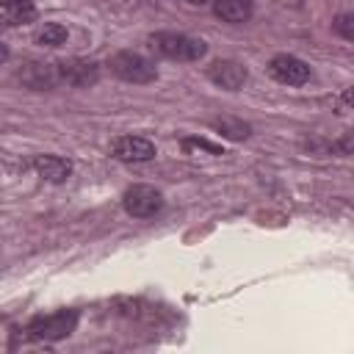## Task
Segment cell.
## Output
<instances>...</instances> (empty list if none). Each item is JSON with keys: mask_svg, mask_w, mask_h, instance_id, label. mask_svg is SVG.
Masks as SVG:
<instances>
[{"mask_svg": "<svg viewBox=\"0 0 354 354\" xmlns=\"http://www.w3.org/2000/svg\"><path fill=\"white\" fill-rule=\"evenodd\" d=\"M147 41H149V50H155L158 55L171 58V61H199L207 53V44L202 39H194L185 33H171V30L152 33Z\"/></svg>", "mask_w": 354, "mask_h": 354, "instance_id": "1", "label": "cell"}, {"mask_svg": "<svg viewBox=\"0 0 354 354\" xmlns=\"http://www.w3.org/2000/svg\"><path fill=\"white\" fill-rule=\"evenodd\" d=\"M108 66H111V72H113L116 77H122V80H127V83H152V80L158 77L152 61H147L144 55L130 53V50L111 55V58H108Z\"/></svg>", "mask_w": 354, "mask_h": 354, "instance_id": "2", "label": "cell"}, {"mask_svg": "<svg viewBox=\"0 0 354 354\" xmlns=\"http://www.w3.org/2000/svg\"><path fill=\"white\" fill-rule=\"evenodd\" d=\"M122 207L127 216L133 218H149L155 213H160L163 207V194L152 185H130L122 196Z\"/></svg>", "mask_w": 354, "mask_h": 354, "instance_id": "3", "label": "cell"}, {"mask_svg": "<svg viewBox=\"0 0 354 354\" xmlns=\"http://www.w3.org/2000/svg\"><path fill=\"white\" fill-rule=\"evenodd\" d=\"M77 324V313L75 310H61V313H50L41 318H33L28 326V335L36 340H61L66 335H72Z\"/></svg>", "mask_w": 354, "mask_h": 354, "instance_id": "4", "label": "cell"}, {"mask_svg": "<svg viewBox=\"0 0 354 354\" xmlns=\"http://www.w3.org/2000/svg\"><path fill=\"white\" fill-rule=\"evenodd\" d=\"M268 75L277 80V83H285V86H301V83H307L310 80V66L301 61V58H296V55H274L271 61H268Z\"/></svg>", "mask_w": 354, "mask_h": 354, "instance_id": "5", "label": "cell"}, {"mask_svg": "<svg viewBox=\"0 0 354 354\" xmlns=\"http://www.w3.org/2000/svg\"><path fill=\"white\" fill-rule=\"evenodd\" d=\"M111 152H113L116 160L141 163V160H152L155 158V144L149 138H141V136H122V138L113 141Z\"/></svg>", "mask_w": 354, "mask_h": 354, "instance_id": "6", "label": "cell"}, {"mask_svg": "<svg viewBox=\"0 0 354 354\" xmlns=\"http://www.w3.org/2000/svg\"><path fill=\"white\" fill-rule=\"evenodd\" d=\"M55 72H58V80L69 86H91L100 77L97 64H88V61H64L55 66Z\"/></svg>", "mask_w": 354, "mask_h": 354, "instance_id": "7", "label": "cell"}, {"mask_svg": "<svg viewBox=\"0 0 354 354\" xmlns=\"http://www.w3.org/2000/svg\"><path fill=\"white\" fill-rule=\"evenodd\" d=\"M207 77L227 88V91H238L243 83H246V69L238 64V61H216L210 69H207Z\"/></svg>", "mask_w": 354, "mask_h": 354, "instance_id": "8", "label": "cell"}, {"mask_svg": "<svg viewBox=\"0 0 354 354\" xmlns=\"http://www.w3.org/2000/svg\"><path fill=\"white\" fill-rule=\"evenodd\" d=\"M33 19H36L33 0H0V25L17 28V25H28Z\"/></svg>", "mask_w": 354, "mask_h": 354, "instance_id": "9", "label": "cell"}, {"mask_svg": "<svg viewBox=\"0 0 354 354\" xmlns=\"http://www.w3.org/2000/svg\"><path fill=\"white\" fill-rule=\"evenodd\" d=\"M33 169L39 171V177H44L50 183H64L72 174V163L66 158H58V155H36Z\"/></svg>", "mask_w": 354, "mask_h": 354, "instance_id": "10", "label": "cell"}, {"mask_svg": "<svg viewBox=\"0 0 354 354\" xmlns=\"http://www.w3.org/2000/svg\"><path fill=\"white\" fill-rule=\"evenodd\" d=\"M213 11L218 19L241 25L252 19V0H213Z\"/></svg>", "mask_w": 354, "mask_h": 354, "instance_id": "11", "label": "cell"}, {"mask_svg": "<svg viewBox=\"0 0 354 354\" xmlns=\"http://www.w3.org/2000/svg\"><path fill=\"white\" fill-rule=\"evenodd\" d=\"M66 28L64 25H58V22H44L39 30H36V44H44V47H58V44H64L66 41Z\"/></svg>", "mask_w": 354, "mask_h": 354, "instance_id": "12", "label": "cell"}, {"mask_svg": "<svg viewBox=\"0 0 354 354\" xmlns=\"http://www.w3.org/2000/svg\"><path fill=\"white\" fill-rule=\"evenodd\" d=\"M210 124H213V130H218V133L227 136V138H235V141L249 138V124H243V122H238V119H213Z\"/></svg>", "mask_w": 354, "mask_h": 354, "instance_id": "13", "label": "cell"}, {"mask_svg": "<svg viewBox=\"0 0 354 354\" xmlns=\"http://www.w3.org/2000/svg\"><path fill=\"white\" fill-rule=\"evenodd\" d=\"M351 19H354L351 14H340V17L335 19V30H337L343 39H348V41L354 39V28H351Z\"/></svg>", "mask_w": 354, "mask_h": 354, "instance_id": "14", "label": "cell"}, {"mask_svg": "<svg viewBox=\"0 0 354 354\" xmlns=\"http://www.w3.org/2000/svg\"><path fill=\"white\" fill-rule=\"evenodd\" d=\"M183 147L185 149H207V152H213V155H221V147H216V144H210V141H205V138H185L183 141Z\"/></svg>", "mask_w": 354, "mask_h": 354, "instance_id": "15", "label": "cell"}, {"mask_svg": "<svg viewBox=\"0 0 354 354\" xmlns=\"http://www.w3.org/2000/svg\"><path fill=\"white\" fill-rule=\"evenodd\" d=\"M6 58H8V50H6V44H3V41H0V64H3V61H6Z\"/></svg>", "mask_w": 354, "mask_h": 354, "instance_id": "16", "label": "cell"}, {"mask_svg": "<svg viewBox=\"0 0 354 354\" xmlns=\"http://www.w3.org/2000/svg\"><path fill=\"white\" fill-rule=\"evenodd\" d=\"M185 3H194V6H205V3H210V0H185Z\"/></svg>", "mask_w": 354, "mask_h": 354, "instance_id": "17", "label": "cell"}]
</instances>
